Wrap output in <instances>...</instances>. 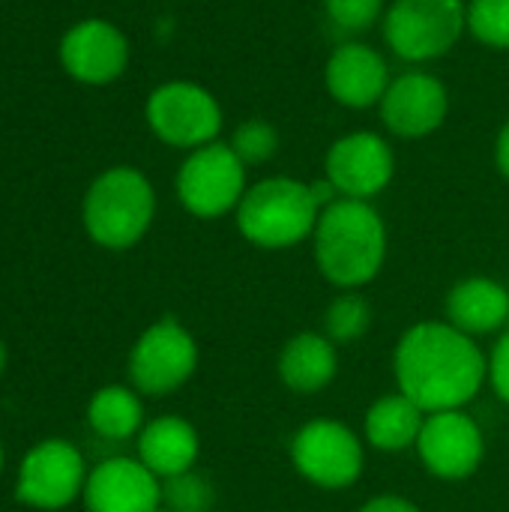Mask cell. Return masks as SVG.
Segmentation results:
<instances>
[{"label": "cell", "mask_w": 509, "mask_h": 512, "mask_svg": "<svg viewBox=\"0 0 509 512\" xmlns=\"http://www.w3.org/2000/svg\"><path fill=\"white\" fill-rule=\"evenodd\" d=\"M393 369L399 393L426 414L462 411L489 378L483 348L450 321L408 327L396 345Z\"/></svg>", "instance_id": "obj_1"}, {"label": "cell", "mask_w": 509, "mask_h": 512, "mask_svg": "<svg viewBox=\"0 0 509 512\" xmlns=\"http://www.w3.org/2000/svg\"><path fill=\"white\" fill-rule=\"evenodd\" d=\"M315 264L342 291L369 285L387 261V225L369 201L339 198L315 225Z\"/></svg>", "instance_id": "obj_2"}, {"label": "cell", "mask_w": 509, "mask_h": 512, "mask_svg": "<svg viewBox=\"0 0 509 512\" xmlns=\"http://www.w3.org/2000/svg\"><path fill=\"white\" fill-rule=\"evenodd\" d=\"M240 234L258 249H291L315 234L321 207L312 186L294 177H267L246 189L237 207Z\"/></svg>", "instance_id": "obj_3"}, {"label": "cell", "mask_w": 509, "mask_h": 512, "mask_svg": "<svg viewBox=\"0 0 509 512\" xmlns=\"http://www.w3.org/2000/svg\"><path fill=\"white\" fill-rule=\"evenodd\" d=\"M156 213V192L135 168H111L93 180L84 198V228L105 249L135 246Z\"/></svg>", "instance_id": "obj_4"}, {"label": "cell", "mask_w": 509, "mask_h": 512, "mask_svg": "<svg viewBox=\"0 0 509 512\" xmlns=\"http://www.w3.org/2000/svg\"><path fill=\"white\" fill-rule=\"evenodd\" d=\"M468 30L465 0H393L384 12V39L408 63H429L453 51Z\"/></svg>", "instance_id": "obj_5"}, {"label": "cell", "mask_w": 509, "mask_h": 512, "mask_svg": "<svg viewBox=\"0 0 509 512\" xmlns=\"http://www.w3.org/2000/svg\"><path fill=\"white\" fill-rule=\"evenodd\" d=\"M246 189V165L222 141L192 150L177 171V198L198 219L237 213Z\"/></svg>", "instance_id": "obj_6"}, {"label": "cell", "mask_w": 509, "mask_h": 512, "mask_svg": "<svg viewBox=\"0 0 509 512\" xmlns=\"http://www.w3.org/2000/svg\"><path fill=\"white\" fill-rule=\"evenodd\" d=\"M291 462L303 480L318 489L339 492L360 480L366 453L357 432L339 420H312L291 438Z\"/></svg>", "instance_id": "obj_7"}, {"label": "cell", "mask_w": 509, "mask_h": 512, "mask_svg": "<svg viewBox=\"0 0 509 512\" xmlns=\"http://www.w3.org/2000/svg\"><path fill=\"white\" fill-rule=\"evenodd\" d=\"M147 123L159 141L183 150H198L219 138L222 108L207 87L195 81H168L150 93Z\"/></svg>", "instance_id": "obj_8"}, {"label": "cell", "mask_w": 509, "mask_h": 512, "mask_svg": "<svg viewBox=\"0 0 509 512\" xmlns=\"http://www.w3.org/2000/svg\"><path fill=\"white\" fill-rule=\"evenodd\" d=\"M198 369V345L174 318L147 327L129 354V381L144 396H168L180 390Z\"/></svg>", "instance_id": "obj_9"}, {"label": "cell", "mask_w": 509, "mask_h": 512, "mask_svg": "<svg viewBox=\"0 0 509 512\" xmlns=\"http://www.w3.org/2000/svg\"><path fill=\"white\" fill-rule=\"evenodd\" d=\"M396 171V156L387 138L369 129L348 132L336 138L324 159V177L336 186L342 198L372 201L381 195Z\"/></svg>", "instance_id": "obj_10"}, {"label": "cell", "mask_w": 509, "mask_h": 512, "mask_svg": "<svg viewBox=\"0 0 509 512\" xmlns=\"http://www.w3.org/2000/svg\"><path fill=\"white\" fill-rule=\"evenodd\" d=\"M417 456L423 468L438 480H468L477 474L486 456L483 429L474 417L462 411H438L426 414L423 432L417 438Z\"/></svg>", "instance_id": "obj_11"}, {"label": "cell", "mask_w": 509, "mask_h": 512, "mask_svg": "<svg viewBox=\"0 0 509 512\" xmlns=\"http://www.w3.org/2000/svg\"><path fill=\"white\" fill-rule=\"evenodd\" d=\"M84 486L87 468L81 453L72 444L51 438L24 456L15 495L21 504L36 510H60L84 495Z\"/></svg>", "instance_id": "obj_12"}, {"label": "cell", "mask_w": 509, "mask_h": 512, "mask_svg": "<svg viewBox=\"0 0 509 512\" xmlns=\"http://www.w3.org/2000/svg\"><path fill=\"white\" fill-rule=\"evenodd\" d=\"M450 96L441 78L411 69L390 81L381 99V120L399 138H426L444 126Z\"/></svg>", "instance_id": "obj_13"}, {"label": "cell", "mask_w": 509, "mask_h": 512, "mask_svg": "<svg viewBox=\"0 0 509 512\" xmlns=\"http://www.w3.org/2000/svg\"><path fill=\"white\" fill-rule=\"evenodd\" d=\"M84 504L90 512H156L162 480L141 459H108L87 474Z\"/></svg>", "instance_id": "obj_14"}, {"label": "cell", "mask_w": 509, "mask_h": 512, "mask_svg": "<svg viewBox=\"0 0 509 512\" xmlns=\"http://www.w3.org/2000/svg\"><path fill=\"white\" fill-rule=\"evenodd\" d=\"M63 69L84 84H108L123 75L129 63L126 36L102 18L78 21L60 42Z\"/></svg>", "instance_id": "obj_15"}, {"label": "cell", "mask_w": 509, "mask_h": 512, "mask_svg": "<svg viewBox=\"0 0 509 512\" xmlns=\"http://www.w3.org/2000/svg\"><path fill=\"white\" fill-rule=\"evenodd\" d=\"M390 66L381 51L363 42H342L333 48L324 66L327 93L345 108H372L381 105L390 87Z\"/></svg>", "instance_id": "obj_16"}, {"label": "cell", "mask_w": 509, "mask_h": 512, "mask_svg": "<svg viewBox=\"0 0 509 512\" xmlns=\"http://www.w3.org/2000/svg\"><path fill=\"white\" fill-rule=\"evenodd\" d=\"M447 321L474 339L501 333L509 324V291L486 276L462 279L447 294Z\"/></svg>", "instance_id": "obj_17"}, {"label": "cell", "mask_w": 509, "mask_h": 512, "mask_svg": "<svg viewBox=\"0 0 509 512\" xmlns=\"http://www.w3.org/2000/svg\"><path fill=\"white\" fill-rule=\"evenodd\" d=\"M198 432L183 417H156L138 432V459L159 477L171 480L186 474L198 462Z\"/></svg>", "instance_id": "obj_18"}, {"label": "cell", "mask_w": 509, "mask_h": 512, "mask_svg": "<svg viewBox=\"0 0 509 512\" xmlns=\"http://www.w3.org/2000/svg\"><path fill=\"white\" fill-rule=\"evenodd\" d=\"M339 372L336 345L324 333H297L279 354V378L291 393L312 396L333 384Z\"/></svg>", "instance_id": "obj_19"}, {"label": "cell", "mask_w": 509, "mask_h": 512, "mask_svg": "<svg viewBox=\"0 0 509 512\" xmlns=\"http://www.w3.org/2000/svg\"><path fill=\"white\" fill-rule=\"evenodd\" d=\"M426 411H420L408 396H381L366 414V441L381 453H402L417 447Z\"/></svg>", "instance_id": "obj_20"}, {"label": "cell", "mask_w": 509, "mask_h": 512, "mask_svg": "<svg viewBox=\"0 0 509 512\" xmlns=\"http://www.w3.org/2000/svg\"><path fill=\"white\" fill-rule=\"evenodd\" d=\"M87 423L96 435L108 438V441H126L135 432H141L144 426V408L138 399V390L132 387H102L90 405H87Z\"/></svg>", "instance_id": "obj_21"}, {"label": "cell", "mask_w": 509, "mask_h": 512, "mask_svg": "<svg viewBox=\"0 0 509 512\" xmlns=\"http://www.w3.org/2000/svg\"><path fill=\"white\" fill-rule=\"evenodd\" d=\"M369 327H372V309L354 291L339 294L324 312V336L333 345H351L360 336H366Z\"/></svg>", "instance_id": "obj_22"}, {"label": "cell", "mask_w": 509, "mask_h": 512, "mask_svg": "<svg viewBox=\"0 0 509 512\" xmlns=\"http://www.w3.org/2000/svg\"><path fill=\"white\" fill-rule=\"evenodd\" d=\"M468 30L477 42L509 51V0H468Z\"/></svg>", "instance_id": "obj_23"}, {"label": "cell", "mask_w": 509, "mask_h": 512, "mask_svg": "<svg viewBox=\"0 0 509 512\" xmlns=\"http://www.w3.org/2000/svg\"><path fill=\"white\" fill-rule=\"evenodd\" d=\"M213 501H216L213 483L195 474V468L171 480H162V504L171 512H210Z\"/></svg>", "instance_id": "obj_24"}, {"label": "cell", "mask_w": 509, "mask_h": 512, "mask_svg": "<svg viewBox=\"0 0 509 512\" xmlns=\"http://www.w3.org/2000/svg\"><path fill=\"white\" fill-rule=\"evenodd\" d=\"M231 150L240 156V162L249 168V165H264L276 156L279 150V132L273 123L261 120V117H252L246 123H240L231 135Z\"/></svg>", "instance_id": "obj_25"}, {"label": "cell", "mask_w": 509, "mask_h": 512, "mask_svg": "<svg viewBox=\"0 0 509 512\" xmlns=\"http://www.w3.org/2000/svg\"><path fill=\"white\" fill-rule=\"evenodd\" d=\"M387 3L384 0H324V15L336 30L363 33L375 21H384Z\"/></svg>", "instance_id": "obj_26"}, {"label": "cell", "mask_w": 509, "mask_h": 512, "mask_svg": "<svg viewBox=\"0 0 509 512\" xmlns=\"http://www.w3.org/2000/svg\"><path fill=\"white\" fill-rule=\"evenodd\" d=\"M486 363H489V378L486 381L492 384L498 399L509 405V324L501 330V336H498L492 354L486 357Z\"/></svg>", "instance_id": "obj_27"}, {"label": "cell", "mask_w": 509, "mask_h": 512, "mask_svg": "<svg viewBox=\"0 0 509 512\" xmlns=\"http://www.w3.org/2000/svg\"><path fill=\"white\" fill-rule=\"evenodd\" d=\"M360 512H423L417 504H411L408 498L399 495H378L372 501H366Z\"/></svg>", "instance_id": "obj_28"}, {"label": "cell", "mask_w": 509, "mask_h": 512, "mask_svg": "<svg viewBox=\"0 0 509 512\" xmlns=\"http://www.w3.org/2000/svg\"><path fill=\"white\" fill-rule=\"evenodd\" d=\"M495 165H498V171L509 180V120L501 126L498 141H495Z\"/></svg>", "instance_id": "obj_29"}, {"label": "cell", "mask_w": 509, "mask_h": 512, "mask_svg": "<svg viewBox=\"0 0 509 512\" xmlns=\"http://www.w3.org/2000/svg\"><path fill=\"white\" fill-rule=\"evenodd\" d=\"M3 366H6V351H3V342H0V372H3Z\"/></svg>", "instance_id": "obj_30"}, {"label": "cell", "mask_w": 509, "mask_h": 512, "mask_svg": "<svg viewBox=\"0 0 509 512\" xmlns=\"http://www.w3.org/2000/svg\"><path fill=\"white\" fill-rule=\"evenodd\" d=\"M0 471H3V447H0Z\"/></svg>", "instance_id": "obj_31"}, {"label": "cell", "mask_w": 509, "mask_h": 512, "mask_svg": "<svg viewBox=\"0 0 509 512\" xmlns=\"http://www.w3.org/2000/svg\"><path fill=\"white\" fill-rule=\"evenodd\" d=\"M156 512H171V510H168V507H165V504H162V507H159V510H156Z\"/></svg>", "instance_id": "obj_32"}]
</instances>
